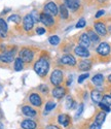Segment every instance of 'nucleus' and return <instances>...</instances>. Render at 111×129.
Instances as JSON below:
<instances>
[{
	"label": "nucleus",
	"instance_id": "f257e3e1",
	"mask_svg": "<svg viewBox=\"0 0 111 129\" xmlns=\"http://www.w3.org/2000/svg\"><path fill=\"white\" fill-rule=\"evenodd\" d=\"M34 70L39 77H45L49 70V62L45 58H40L34 64Z\"/></svg>",
	"mask_w": 111,
	"mask_h": 129
},
{
	"label": "nucleus",
	"instance_id": "f03ea898",
	"mask_svg": "<svg viewBox=\"0 0 111 129\" xmlns=\"http://www.w3.org/2000/svg\"><path fill=\"white\" fill-rule=\"evenodd\" d=\"M63 82V72L60 69H54L50 76V83L53 86H59Z\"/></svg>",
	"mask_w": 111,
	"mask_h": 129
},
{
	"label": "nucleus",
	"instance_id": "7ed1b4c3",
	"mask_svg": "<svg viewBox=\"0 0 111 129\" xmlns=\"http://www.w3.org/2000/svg\"><path fill=\"white\" fill-rule=\"evenodd\" d=\"M44 12L43 13H45L49 16H57L58 15V5L56 4L54 2H48L47 4H45V6H44L43 8Z\"/></svg>",
	"mask_w": 111,
	"mask_h": 129
},
{
	"label": "nucleus",
	"instance_id": "20e7f679",
	"mask_svg": "<svg viewBox=\"0 0 111 129\" xmlns=\"http://www.w3.org/2000/svg\"><path fill=\"white\" fill-rule=\"evenodd\" d=\"M33 57H34V54H33V52L31 50H29V49H23V50H21V52H20V58L24 62L32 61Z\"/></svg>",
	"mask_w": 111,
	"mask_h": 129
},
{
	"label": "nucleus",
	"instance_id": "39448f33",
	"mask_svg": "<svg viewBox=\"0 0 111 129\" xmlns=\"http://www.w3.org/2000/svg\"><path fill=\"white\" fill-rule=\"evenodd\" d=\"M34 23H35V21L34 19H33V17L31 16V14H28L25 16L24 20H23V26H24V29L26 31H30L33 26H34Z\"/></svg>",
	"mask_w": 111,
	"mask_h": 129
},
{
	"label": "nucleus",
	"instance_id": "423d86ee",
	"mask_svg": "<svg viewBox=\"0 0 111 129\" xmlns=\"http://www.w3.org/2000/svg\"><path fill=\"white\" fill-rule=\"evenodd\" d=\"M109 52H110V46L107 42H101V44L99 45V47L97 48V53L100 54L101 56L109 55Z\"/></svg>",
	"mask_w": 111,
	"mask_h": 129
},
{
	"label": "nucleus",
	"instance_id": "0eeeda50",
	"mask_svg": "<svg viewBox=\"0 0 111 129\" xmlns=\"http://www.w3.org/2000/svg\"><path fill=\"white\" fill-rule=\"evenodd\" d=\"M64 4H65V6L67 7V8L73 10V12L77 10V9L79 8V6H80L79 0H65Z\"/></svg>",
	"mask_w": 111,
	"mask_h": 129
},
{
	"label": "nucleus",
	"instance_id": "6e6552de",
	"mask_svg": "<svg viewBox=\"0 0 111 129\" xmlns=\"http://www.w3.org/2000/svg\"><path fill=\"white\" fill-rule=\"evenodd\" d=\"M60 62L64 65H70V66H74L76 64V60L72 55H64L61 59Z\"/></svg>",
	"mask_w": 111,
	"mask_h": 129
},
{
	"label": "nucleus",
	"instance_id": "1a4fd4ad",
	"mask_svg": "<svg viewBox=\"0 0 111 129\" xmlns=\"http://www.w3.org/2000/svg\"><path fill=\"white\" fill-rule=\"evenodd\" d=\"M40 22L45 26H51V25H53L54 21L51 16H49L45 13H42V14H40Z\"/></svg>",
	"mask_w": 111,
	"mask_h": 129
},
{
	"label": "nucleus",
	"instance_id": "9d476101",
	"mask_svg": "<svg viewBox=\"0 0 111 129\" xmlns=\"http://www.w3.org/2000/svg\"><path fill=\"white\" fill-rule=\"evenodd\" d=\"M74 52L77 56H79L81 58H87V57H90V52H88V50L86 48H83L81 46H78V47H76L74 49Z\"/></svg>",
	"mask_w": 111,
	"mask_h": 129
},
{
	"label": "nucleus",
	"instance_id": "9b49d317",
	"mask_svg": "<svg viewBox=\"0 0 111 129\" xmlns=\"http://www.w3.org/2000/svg\"><path fill=\"white\" fill-rule=\"evenodd\" d=\"M29 101L32 105L34 106H40L42 104V100H41V97L39 96V94L37 93H33L29 96Z\"/></svg>",
	"mask_w": 111,
	"mask_h": 129
},
{
	"label": "nucleus",
	"instance_id": "f8f14e48",
	"mask_svg": "<svg viewBox=\"0 0 111 129\" xmlns=\"http://www.w3.org/2000/svg\"><path fill=\"white\" fill-rule=\"evenodd\" d=\"M94 27H95L96 32H97L99 35L104 36V35L107 34V28H106V26H105L103 23H101V22H97V23H95Z\"/></svg>",
	"mask_w": 111,
	"mask_h": 129
},
{
	"label": "nucleus",
	"instance_id": "ddd939ff",
	"mask_svg": "<svg viewBox=\"0 0 111 129\" xmlns=\"http://www.w3.org/2000/svg\"><path fill=\"white\" fill-rule=\"evenodd\" d=\"M15 59L14 57V52H5V53H2L1 55H0V60L4 63H10L13 62Z\"/></svg>",
	"mask_w": 111,
	"mask_h": 129
},
{
	"label": "nucleus",
	"instance_id": "4468645a",
	"mask_svg": "<svg viewBox=\"0 0 111 129\" xmlns=\"http://www.w3.org/2000/svg\"><path fill=\"white\" fill-rule=\"evenodd\" d=\"M91 45V39L88 37V35L86 33H82L79 37V46L83 47V48H88Z\"/></svg>",
	"mask_w": 111,
	"mask_h": 129
},
{
	"label": "nucleus",
	"instance_id": "2eb2a0df",
	"mask_svg": "<svg viewBox=\"0 0 111 129\" xmlns=\"http://www.w3.org/2000/svg\"><path fill=\"white\" fill-rule=\"evenodd\" d=\"M65 95V89L63 87H60V86H57L53 90H52V96L57 99H61L63 96Z\"/></svg>",
	"mask_w": 111,
	"mask_h": 129
},
{
	"label": "nucleus",
	"instance_id": "dca6fc26",
	"mask_svg": "<svg viewBox=\"0 0 111 129\" xmlns=\"http://www.w3.org/2000/svg\"><path fill=\"white\" fill-rule=\"evenodd\" d=\"M21 126L23 129H36V123L32 120H24L21 123Z\"/></svg>",
	"mask_w": 111,
	"mask_h": 129
},
{
	"label": "nucleus",
	"instance_id": "f3484780",
	"mask_svg": "<svg viewBox=\"0 0 111 129\" xmlns=\"http://www.w3.org/2000/svg\"><path fill=\"white\" fill-rule=\"evenodd\" d=\"M91 97H92V100L96 103H100L102 101V98H103V96L101 94V92L98 91V90H94L92 91L91 93Z\"/></svg>",
	"mask_w": 111,
	"mask_h": 129
},
{
	"label": "nucleus",
	"instance_id": "a211bd4d",
	"mask_svg": "<svg viewBox=\"0 0 111 129\" xmlns=\"http://www.w3.org/2000/svg\"><path fill=\"white\" fill-rule=\"evenodd\" d=\"M7 24H6V22L3 20V19H1L0 18V36L1 37H4L5 35H6V33H7Z\"/></svg>",
	"mask_w": 111,
	"mask_h": 129
},
{
	"label": "nucleus",
	"instance_id": "6ab92c4d",
	"mask_svg": "<svg viewBox=\"0 0 111 129\" xmlns=\"http://www.w3.org/2000/svg\"><path fill=\"white\" fill-rule=\"evenodd\" d=\"M22 113L27 117H34L36 115V111L33 110L31 106H23L22 109Z\"/></svg>",
	"mask_w": 111,
	"mask_h": 129
},
{
	"label": "nucleus",
	"instance_id": "aec40b11",
	"mask_svg": "<svg viewBox=\"0 0 111 129\" xmlns=\"http://www.w3.org/2000/svg\"><path fill=\"white\" fill-rule=\"evenodd\" d=\"M105 119H106V113L105 112H100L95 118V123H97L98 125H102L104 123Z\"/></svg>",
	"mask_w": 111,
	"mask_h": 129
},
{
	"label": "nucleus",
	"instance_id": "412c9836",
	"mask_svg": "<svg viewBox=\"0 0 111 129\" xmlns=\"http://www.w3.org/2000/svg\"><path fill=\"white\" fill-rule=\"evenodd\" d=\"M78 67H79L80 70H82V71H86V70H88V69L92 67V62H91V61H88V60H82V61L79 63Z\"/></svg>",
	"mask_w": 111,
	"mask_h": 129
},
{
	"label": "nucleus",
	"instance_id": "4be33fe9",
	"mask_svg": "<svg viewBox=\"0 0 111 129\" xmlns=\"http://www.w3.org/2000/svg\"><path fill=\"white\" fill-rule=\"evenodd\" d=\"M92 82H93L96 86H101V85L103 84V82H104V77H103V74L98 73V74H96V76H94L93 79H92Z\"/></svg>",
	"mask_w": 111,
	"mask_h": 129
},
{
	"label": "nucleus",
	"instance_id": "5701e85b",
	"mask_svg": "<svg viewBox=\"0 0 111 129\" xmlns=\"http://www.w3.org/2000/svg\"><path fill=\"white\" fill-rule=\"evenodd\" d=\"M58 121H59V123L62 124L64 127H67V126L69 125L70 119H69V117H68L67 115H60L59 118H58Z\"/></svg>",
	"mask_w": 111,
	"mask_h": 129
},
{
	"label": "nucleus",
	"instance_id": "b1692460",
	"mask_svg": "<svg viewBox=\"0 0 111 129\" xmlns=\"http://www.w3.org/2000/svg\"><path fill=\"white\" fill-rule=\"evenodd\" d=\"M24 67V61L22 60L20 57L15 59V65H14V68L16 71H21Z\"/></svg>",
	"mask_w": 111,
	"mask_h": 129
},
{
	"label": "nucleus",
	"instance_id": "393cba45",
	"mask_svg": "<svg viewBox=\"0 0 111 129\" xmlns=\"http://www.w3.org/2000/svg\"><path fill=\"white\" fill-rule=\"evenodd\" d=\"M60 14H61V17L63 19H67L68 18V8L65 6V4L60 5Z\"/></svg>",
	"mask_w": 111,
	"mask_h": 129
},
{
	"label": "nucleus",
	"instance_id": "a878e982",
	"mask_svg": "<svg viewBox=\"0 0 111 129\" xmlns=\"http://www.w3.org/2000/svg\"><path fill=\"white\" fill-rule=\"evenodd\" d=\"M87 35H88V37H90L91 41H93V42H97V41H99V36L97 35L96 32H94L93 30H90V31H88Z\"/></svg>",
	"mask_w": 111,
	"mask_h": 129
},
{
	"label": "nucleus",
	"instance_id": "bb28decb",
	"mask_svg": "<svg viewBox=\"0 0 111 129\" xmlns=\"http://www.w3.org/2000/svg\"><path fill=\"white\" fill-rule=\"evenodd\" d=\"M48 41H49V44L52 45V46H57L60 44V37L57 36V35H52L48 38Z\"/></svg>",
	"mask_w": 111,
	"mask_h": 129
},
{
	"label": "nucleus",
	"instance_id": "cd10ccee",
	"mask_svg": "<svg viewBox=\"0 0 111 129\" xmlns=\"http://www.w3.org/2000/svg\"><path fill=\"white\" fill-rule=\"evenodd\" d=\"M103 104L107 105V106H111V95H104L103 98H102V101H101Z\"/></svg>",
	"mask_w": 111,
	"mask_h": 129
},
{
	"label": "nucleus",
	"instance_id": "c85d7f7f",
	"mask_svg": "<svg viewBox=\"0 0 111 129\" xmlns=\"http://www.w3.org/2000/svg\"><path fill=\"white\" fill-rule=\"evenodd\" d=\"M8 22H15V23H20L21 22V17L19 15H13L8 18Z\"/></svg>",
	"mask_w": 111,
	"mask_h": 129
},
{
	"label": "nucleus",
	"instance_id": "c756f323",
	"mask_svg": "<svg viewBox=\"0 0 111 129\" xmlns=\"http://www.w3.org/2000/svg\"><path fill=\"white\" fill-rule=\"evenodd\" d=\"M56 105H57V104H56L54 102H47L46 103V105H45V111L46 112H49V111H51V110H53L54 109V107H56Z\"/></svg>",
	"mask_w": 111,
	"mask_h": 129
},
{
	"label": "nucleus",
	"instance_id": "7c9ffc66",
	"mask_svg": "<svg viewBox=\"0 0 111 129\" xmlns=\"http://www.w3.org/2000/svg\"><path fill=\"white\" fill-rule=\"evenodd\" d=\"M85 24H86L85 20L84 19H80L78 22H77V24H76V28H83L85 26Z\"/></svg>",
	"mask_w": 111,
	"mask_h": 129
},
{
	"label": "nucleus",
	"instance_id": "2f4dec72",
	"mask_svg": "<svg viewBox=\"0 0 111 129\" xmlns=\"http://www.w3.org/2000/svg\"><path fill=\"white\" fill-rule=\"evenodd\" d=\"M88 77H90V74H88V73H83V74H80V76H79V78H78V83L79 84H81L84 80H86Z\"/></svg>",
	"mask_w": 111,
	"mask_h": 129
},
{
	"label": "nucleus",
	"instance_id": "473e14b6",
	"mask_svg": "<svg viewBox=\"0 0 111 129\" xmlns=\"http://www.w3.org/2000/svg\"><path fill=\"white\" fill-rule=\"evenodd\" d=\"M99 106L101 107V109L103 110V112H105V113L110 112V107H109V106H107V105H105V104H103L102 102H100V103H99Z\"/></svg>",
	"mask_w": 111,
	"mask_h": 129
},
{
	"label": "nucleus",
	"instance_id": "72a5a7b5",
	"mask_svg": "<svg viewBox=\"0 0 111 129\" xmlns=\"http://www.w3.org/2000/svg\"><path fill=\"white\" fill-rule=\"evenodd\" d=\"M31 16L33 17V19H34L35 23H36V22H38V21H40V15H39V16L37 15V12H36V10H34V12H33V13L31 14Z\"/></svg>",
	"mask_w": 111,
	"mask_h": 129
},
{
	"label": "nucleus",
	"instance_id": "f704fd0d",
	"mask_svg": "<svg viewBox=\"0 0 111 129\" xmlns=\"http://www.w3.org/2000/svg\"><path fill=\"white\" fill-rule=\"evenodd\" d=\"M36 33H37L38 35H42V34L45 33V29H44V28H41V27H40V28L38 27V28L36 29Z\"/></svg>",
	"mask_w": 111,
	"mask_h": 129
},
{
	"label": "nucleus",
	"instance_id": "c9c22d12",
	"mask_svg": "<svg viewBox=\"0 0 111 129\" xmlns=\"http://www.w3.org/2000/svg\"><path fill=\"white\" fill-rule=\"evenodd\" d=\"M83 112V104H80L79 107H78V111H77V114H76V117H79Z\"/></svg>",
	"mask_w": 111,
	"mask_h": 129
},
{
	"label": "nucleus",
	"instance_id": "e433bc0d",
	"mask_svg": "<svg viewBox=\"0 0 111 129\" xmlns=\"http://www.w3.org/2000/svg\"><path fill=\"white\" fill-rule=\"evenodd\" d=\"M90 129H101V125H98L97 123H94L91 125Z\"/></svg>",
	"mask_w": 111,
	"mask_h": 129
},
{
	"label": "nucleus",
	"instance_id": "4c0bfd02",
	"mask_svg": "<svg viewBox=\"0 0 111 129\" xmlns=\"http://www.w3.org/2000/svg\"><path fill=\"white\" fill-rule=\"evenodd\" d=\"M104 14H105V10H99V12H97V14H96V18H100Z\"/></svg>",
	"mask_w": 111,
	"mask_h": 129
},
{
	"label": "nucleus",
	"instance_id": "58836bf2",
	"mask_svg": "<svg viewBox=\"0 0 111 129\" xmlns=\"http://www.w3.org/2000/svg\"><path fill=\"white\" fill-rule=\"evenodd\" d=\"M40 90L43 91V92H46V91H48V88H46L45 86H43V85H42V86H40Z\"/></svg>",
	"mask_w": 111,
	"mask_h": 129
},
{
	"label": "nucleus",
	"instance_id": "ea45409f",
	"mask_svg": "<svg viewBox=\"0 0 111 129\" xmlns=\"http://www.w3.org/2000/svg\"><path fill=\"white\" fill-rule=\"evenodd\" d=\"M46 129H60V128L58 126H56V125H49V126H47Z\"/></svg>",
	"mask_w": 111,
	"mask_h": 129
},
{
	"label": "nucleus",
	"instance_id": "a19ab883",
	"mask_svg": "<svg viewBox=\"0 0 111 129\" xmlns=\"http://www.w3.org/2000/svg\"><path fill=\"white\" fill-rule=\"evenodd\" d=\"M108 80H109V82H110V83H111V74H110V76H109V77H108Z\"/></svg>",
	"mask_w": 111,
	"mask_h": 129
},
{
	"label": "nucleus",
	"instance_id": "79ce46f5",
	"mask_svg": "<svg viewBox=\"0 0 111 129\" xmlns=\"http://www.w3.org/2000/svg\"><path fill=\"white\" fill-rule=\"evenodd\" d=\"M0 129H3V125L1 123H0Z\"/></svg>",
	"mask_w": 111,
	"mask_h": 129
},
{
	"label": "nucleus",
	"instance_id": "37998d69",
	"mask_svg": "<svg viewBox=\"0 0 111 129\" xmlns=\"http://www.w3.org/2000/svg\"><path fill=\"white\" fill-rule=\"evenodd\" d=\"M1 91H2V86L0 85V92H1Z\"/></svg>",
	"mask_w": 111,
	"mask_h": 129
}]
</instances>
